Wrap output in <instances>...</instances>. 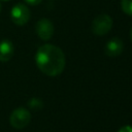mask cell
Masks as SVG:
<instances>
[{
	"label": "cell",
	"instance_id": "obj_7",
	"mask_svg": "<svg viewBox=\"0 0 132 132\" xmlns=\"http://www.w3.org/2000/svg\"><path fill=\"white\" fill-rule=\"evenodd\" d=\"M14 47L10 40L4 39L0 41V62H7L13 56Z\"/></svg>",
	"mask_w": 132,
	"mask_h": 132
},
{
	"label": "cell",
	"instance_id": "obj_10",
	"mask_svg": "<svg viewBox=\"0 0 132 132\" xmlns=\"http://www.w3.org/2000/svg\"><path fill=\"white\" fill-rule=\"evenodd\" d=\"M117 132H132V126L131 125H126L121 127Z\"/></svg>",
	"mask_w": 132,
	"mask_h": 132
},
{
	"label": "cell",
	"instance_id": "obj_4",
	"mask_svg": "<svg viewBox=\"0 0 132 132\" xmlns=\"http://www.w3.org/2000/svg\"><path fill=\"white\" fill-rule=\"evenodd\" d=\"M30 16L31 14H30V10L28 6L22 3L15 4L10 10L11 21L18 26H23L27 24L28 21L30 20Z\"/></svg>",
	"mask_w": 132,
	"mask_h": 132
},
{
	"label": "cell",
	"instance_id": "obj_13",
	"mask_svg": "<svg viewBox=\"0 0 132 132\" xmlns=\"http://www.w3.org/2000/svg\"><path fill=\"white\" fill-rule=\"evenodd\" d=\"M1 9H2V6H1V3H0V12H1Z\"/></svg>",
	"mask_w": 132,
	"mask_h": 132
},
{
	"label": "cell",
	"instance_id": "obj_1",
	"mask_svg": "<svg viewBox=\"0 0 132 132\" xmlns=\"http://www.w3.org/2000/svg\"><path fill=\"white\" fill-rule=\"evenodd\" d=\"M35 62L38 69L48 76H57L61 74L66 64L63 51L60 47L48 43L41 45L37 50Z\"/></svg>",
	"mask_w": 132,
	"mask_h": 132
},
{
	"label": "cell",
	"instance_id": "obj_3",
	"mask_svg": "<svg viewBox=\"0 0 132 132\" xmlns=\"http://www.w3.org/2000/svg\"><path fill=\"white\" fill-rule=\"evenodd\" d=\"M31 121V113L25 107H18L15 108L9 117L10 125L15 129H23L25 128Z\"/></svg>",
	"mask_w": 132,
	"mask_h": 132
},
{
	"label": "cell",
	"instance_id": "obj_6",
	"mask_svg": "<svg viewBox=\"0 0 132 132\" xmlns=\"http://www.w3.org/2000/svg\"><path fill=\"white\" fill-rule=\"evenodd\" d=\"M124 50V43L119 37H112L109 39L104 47V52L108 57H118Z\"/></svg>",
	"mask_w": 132,
	"mask_h": 132
},
{
	"label": "cell",
	"instance_id": "obj_12",
	"mask_svg": "<svg viewBox=\"0 0 132 132\" xmlns=\"http://www.w3.org/2000/svg\"><path fill=\"white\" fill-rule=\"evenodd\" d=\"M130 37H131V40H132V28H131V30H130Z\"/></svg>",
	"mask_w": 132,
	"mask_h": 132
},
{
	"label": "cell",
	"instance_id": "obj_14",
	"mask_svg": "<svg viewBox=\"0 0 132 132\" xmlns=\"http://www.w3.org/2000/svg\"><path fill=\"white\" fill-rule=\"evenodd\" d=\"M2 1H8V0H2Z\"/></svg>",
	"mask_w": 132,
	"mask_h": 132
},
{
	"label": "cell",
	"instance_id": "obj_2",
	"mask_svg": "<svg viewBox=\"0 0 132 132\" xmlns=\"http://www.w3.org/2000/svg\"><path fill=\"white\" fill-rule=\"evenodd\" d=\"M111 27H112V19L110 18V15L106 13H101L93 20L91 29L95 35L103 36L110 31Z\"/></svg>",
	"mask_w": 132,
	"mask_h": 132
},
{
	"label": "cell",
	"instance_id": "obj_11",
	"mask_svg": "<svg viewBox=\"0 0 132 132\" xmlns=\"http://www.w3.org/2000/svg\"><path fill=\"white\" fill-rule=\"evenodd\" d=\"M24 1H25L27 4H29V5H33V6H35V5L40 4L42 0H24Z\"/></svg>",
	"mask_w": 132,
	"mask_h": 132
},
{
	"label": "cell",
	"instance_id": "obj_8",
	"mask_svg": "<svg viewBox=\"0 0 132 132\" xmlns=\"http://www.w3.org/2000/svg\"><path fill=\"white\" fill-rule=\"evenodd\" d=\"M121 8L126 14L132 15V0H121Z\"/></svg>",
	"mask_w": 132,
	"mask_h": 132
},
{
	"label": "cell",
	"instance_id": "obj_5",
	"mask_svg": "<svg viewBox=\"0 0 132 132\" xmlns=\"http://www.w3.org/2000/svg\"><path fill=\"white\" fill-rule=\"evenodd\" d=\"M35 29H36V33H37L38 37L42 40L51 39L54 34V25L51 20L45 19V18L40 19L36 23Z\"/></svg>",
	"mask_w": 132,
	"mask_h": 132
},
{
	"label": "cell",
	"instance_id": "obj_9",
	"mask_svg": "<svg viewBox=\"0 0 132 132\" xmlns=\"http://www.w3.org/2000/svg\"><path fill=\"white\" fill-rule=\"evenodd\" d=\"M28 104H29V106H30L31 108H33V109H36V108H40V107L42 106V102H41L40 100L36 99V98H33V99H31V100L28 102Z\"/></svg>",
	"mask_w": 132,
	"mask_h": 132
}]
</instances>
